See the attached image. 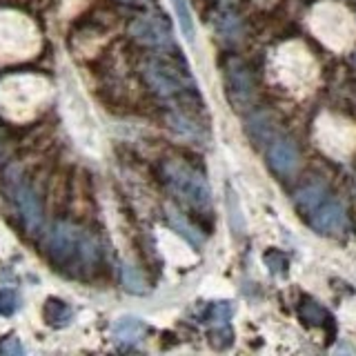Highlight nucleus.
I'll return each mask as SVG.
<instances>
[{
  "label": "nucleus",
  "instance_id": "f257e3e1",
  "mask_svg": "<svg viewBox=\"0 0 356 356\" xmlns=\"http://www.w3.org/2000/svg\"><path fill=\"white\" fill-rule=\"evenodd\" d=\"M49 254L56 265L74 274L92 272L98 265V245L87 232L58 222L49 236Z\"/></svg>",
  "mask_w": 356,
  "mask_h": 356
},
{
  "label": "nucleus",
  "instance_id": "f03ea898",
  "mask_svg": "<svg viewBox=\"0 0 356 356\" xmlns=\"http://www.w3.org/2000/svg\"><path fill=\"white\" fill-rule=\"evenodd\" d=\"M47 92L49 85L40 76H7L0 83V109L11 118L31 116L33 109H38L47 98Z\"/></svg>",
  "mask_w": 356,
  "mask_h": 356
},
{
  "label": "nucleus",
  "instance_id": "7ed1b4c3",
  "mask_svg": "<svg viewBox=\"0 0 356 356\" xmlns=\"http://www.w3.org/2000/svg\"><path fill=\"white\" fill-rule=\"evenodd\" d=\"M309 27L332 49H348L356 40V20L337 3H318L309 14Z\"/></svg>",
  "mask_w": 356,
  "mask_h": 356
},
{
  "label": "nucleus",
  "instance_id": "20e7f679",
  "mask_svg": "<svg viewBox=\"0 0 356 356\" xmlns=\"http://www.w3.org/2000/svg\"><path fill=\"white\" fill-rule=\"evenodd\" d=\"M272 74L287 89H305L316 81V63L303 44L289 42L276 51Z\"/></svg>",
  "mask_w": 356,
  "mask_h": 356
},
{
  "label": "nucleus",
  "instance_id": "39448f33",
  "mask_svg": "<svg viewBox=\"0 0 356 356\" xmlns=\"http://www.w3.org/2000/svg\"><path fill=\"white\" fill-rule=\"evenodd\" d=\"M38 29L16 11H0V60L29 58L38 49Z\"/></svg>",
  "mask_w": 356,
  "mask_h": 356
},
{
  "label": "nucleus",
  "instance_id": "423d86ee",
  "mask_svg": "<svg viewBox=\"0 0 356 356\" xmlns=\"http://www.w3.org/2000/svg\"><path fill=\"white\" fill-rule=\"evenodd\" d=\"M165 181L170 183V187L187 205H192L194 209H200V211L209 209L211 205L209 185L203 176L192 170V167H187L181 161L165 163Z\"/></svg>",
  "mask_w": 356,
  "mask_h": 356
},
{
  "label": "nucleus",
  "instance_id": "0eeeda50",
  "mask_svg": "<svg viewBox=\"0 0 356 356\" xmlns=\"http://www.w3.org/2000/svg\"><path fill=\"white\" fill-rule=\"evenodd\" d=\"M316 143L332 159L343 161L356 149V127L339 116H321L316 120Z\"/></svg>",
  "mask_w": 356,
  "mask_h": 356
},
{
  "label": "nucleus",
  "instance_id": "6e6552de",
  "mask_svg": "<svg viewBox=\"0 0 356 356\" xmlns=\"http://www.w3.org/2000/svg\"><path fill=\"white\" fill-rule=\"evenodd\" d=\"M16 170L7 172V185H9V192L11 198L22 216V225L29 234H36L42 225V207H40V200L38 196L33 194V189L29 185H25L20 181V176H14Z\"/></svg>",
  "mask_w": 356,
  "mask_h": 356
},
{
  "label": "nucleus",
  "instance_id": "1a4fd4ad",
  "mask_svg": "<svg viewBox=\"0 0 356 356\" xmlns=\"http://www.w3.org/2000/svg\"><path fill=\"white\" fill-rule=\"evenodd\" d=\"M145 81L152 85V89L161 96H174L178 92H183L185 78L178 74L174 67L163 65L159 60H152L145 65Z\"/></svg>",
  "mask_w": 356,
  "mask_h": 356
},
{
  "label": "nucleus",
  "instance_id": "9d476101",
  "mask_svg": "<svg viewBox=\"0 0 356 356\" xmlns=\"http://www.w3.org/2000/svg\"><path fill=\"white\" fill-rule=\"evenodd\" d=\"M312 227H314L318 234H330V236H339V234L345 232L348 227V218H345V209L334 203V200H327V203H321L318 207L312 209Z\"/></svg>",
  "mask_w": 356,
  "mask_h": 356
},
{
  "label": "nucleus",
  "instance_id": "9b49d317",
  "mask_svg": "<svg viewBox=\"0 0 356 356\" xmlns=\"http://www.w3.org/2000/svg\"><path fill=\"white\" fill-rule=\"evenodd\" d=\"M227 94L232 98V103L238 107L250 105L254 98L252 78L238 60H232L227 65Z\"/></svg>",
  "mask_w": 356,
  "mask_h": 356
},
{
  "label": "nucleus",
  "instance_id": "f8f14e48",
  "mask_svg": "<svg viewBox=\"0 0 356 356\" xmlns=\"http://www.w3.org/2000/svg\"><path fill=\"white\" fill-rule=\"evenodd\" d=\"M129 33L138 42L143 44H152V47H165V44H170V29L167 25H163V20L159 18H138L136 22H131L129 27Z\"/></svg>",
  "mask_w": 356,
  "mask_h": 356
},
{
  "label": "nucleus",
  "instance_id": "ddd939ff",
  "mask_svg": "<svg viewBox=\"0 0 356 356\" xmlns=\"http://www.w3.org/2000/svg\"><path fill=\"white\" fill-rule=\"evenodd\" d=\"M270 165L278 174H294L298 167L296 147L287 140H276L270 147Z\"/></svg>",
  "mask_w": 356,
  "mask_h": 356
},
{
  "label": "nucleus",
  "instance_id": "4468645a",
  "mask_svg": "<svg viewBox=\"0 0 356 356\" xmlns=\"http://www.w3.org/2000/svg\"><path fill=\"white\" fill-rule=\"evenodd\" d=\"M145 334H147V325H145V323L136 316H122L116 321V325H114V339L118 343L136 345L143 341Z\"/></svg>",
  "mask_w": 356,
  "mask_h": 356
},
{
  "label": "nucleus",
  "instance_id": "2eb2a0df",
  "mask_svg": "<svg viewBox=\"0 0 356 356\" xmlns=\"http://www.w3.org/2000/svg\"><path fill=\"white\" fill-rule=\"evenodd\" d=\"M44 321L49 325H65V323L72 321V307L58 298H49L47 305H44Z\"/></svg>",
  "mask_w": 356,
  "mask_h": 356
},
{
  "label": "nucleus",
  "instance_id": "dca6fc26",
  "mask_svg": "<svg viewBox=\"0 0 356 356\" xmlns=\"http://www.w3.org/2000/svg\"><path fill=\"white\" fill-rule=\"evenodd\" d=\"M174 9H176V16H178V25H181V31L187 42H194L196 36V29H194V18H192V11H189L187 0H172Z\"/></svg>",
  "mask_w": 356,
  "mask_h": 356
},
{
  "label": "nucleus",
  "instance_id": "f3484780",
  "mask_svg": "<svg viewBox=\"0 0 356 356\" xmlns=\"http://www.w3.org/2000/svg\"><path fill=\"white\" fill-rule=\"evenodd\" d=\"M170 220H172V225L183 234V236L192 243V245H200L203 243V234H200L192 222H189L185 216H181L178 211H174V209H170Z\"/></svg>",
  "mask_w": 356,
  "mask_h": 356
},
{
  "label": "nucleus",
  "instance_id": "a211bd4d",
  "mask_svg": "<svg viewBox=\"0 0 356 356\" xmlns=\"http://www.w3.org/2000/svg\"><path fill=\"white\" fill-rule=\"evenodd\" d=\"M323 200H325V189L323 187H307V189H303V192L296 194L298 207L305 209V211H312L314 207H318Z\"/></svg>",
  "mask_w": 356,
  "mask_h": 356
},
{
  "label": "nucleus",
  "instance_id": "6ab92c4d",
  "mask_svg": "<svg viewBox=\"0 0 356 356\" xmlns=\"http://www.w3.org/2000/svg\"><path fill=\"white\" fill-rule=\"evenodd\" d=\"M122 285H125V289L131 294H143L145 289H147V283H145L143 274L134 265L122 267Z\"/></svg>",
  "mask_w": 356,
  "mask_h": 356
},
{
  "label": "nucleus",
  "instance_id": "aec40b11",
  "mask_svg": "<svg viewBox=\"0 0 356 356\" xmlns=\"http://www.w3.org/2000/svg\"><path fill=\"white\" fill-rule=\"evenodd\" d=\"M18 307V296L11 289H0V314L9 316L14 314Z\"/></svg>",
  "mask_w": 356,
  "mask_h": 356
},
{
  "label": "nucleus",
  "instance_id": "412c9836",
  "mask_svg": "<svg viewBox=\"0 0 356 356\" xmlns=\"http://www.w3.org/2000/svg\"><path fill=\"white\" fill-rule=\"evenodd\" d=\"M229 218H232V227L236 229V232H243L245 225H243V216H241V211H238V200L234 198V194H229Z\"/></svg>",
  "mask_w": 356,
  "mask_h": 356
},
{
  "label": "nucleus",
  "instance_id": "4be33fe9",
  "mask_svg": "<svg viewBox=\"0 0 356 356\" xmlns=\"http://www.w3.org/2000/svg\"><path fill=\"white\" fill-rule=\"evenodd\" d=\"M0 352L18 356V354H22V345H20V341L16 337H9V339H5L3 343H0Z\"/></svg>",
  "mask_w": 356,
  "mask_h": 356
},
{
  "label": "nucleus",
  "instance_id": "5701e85b",
  "mask_svg": "<svg viewBox=\"0 0 356 356\" xmlns=\"http://www.w3.org/2000/svg\"><path fill=\"white\" fill-rule=\"evenodd\" d=\"M5 156H7V147H5V140L0 138V163L5 161Z\"/></svg>",
  "mask_w": 356,
  "mask_h": 356
},
{
  "label": "nucleus",
  "instance_id": "b1692460",
  "mask_svg": "<svg viewBox=\"0 0 356 356\" xmlns=\"http://www.w3.org/2000/svg\"><path fill=\"white\" fill-rule=\"evenodd\" d=\"M122 3H131V5H147V0H122Z\"/></svg>",
  "mask_w": 356,
  "mask_h": 356
}]
</instances>
